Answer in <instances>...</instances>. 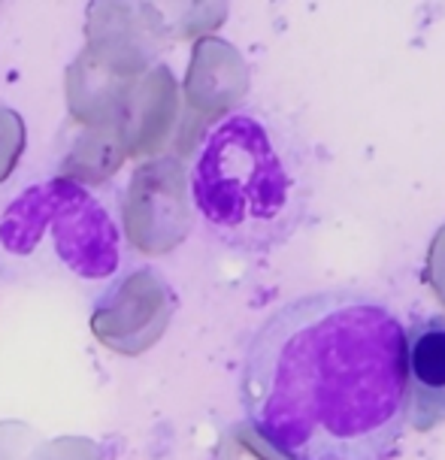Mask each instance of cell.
Segmentation results:
<instances>
[{
	"instance_id": "1",
	"label": "cell",
	"mask_w": 445,
	"mask_h": 460,
	"mask_svg": "<svg viewBox=\"0 0 445 460\" xmlns=\"http://www.w3.org/2000/svg\"><path fill=\"white\" fill-rule=\"evenodd\" d=\"M240 397L282 460H385L406 427V327L360 291H318L254 331Z\"/></svg>"
},
{
	"instance_id": "2",
	"label": "cell",
	"mask_w": 445,
	"mask_h": 460,
	"mask_svg": "<svg viewBox=\"0 0 445 460\" xmlns=\"http://www.w3.org/2000/svg\"><path fill=\"white\" fill-rule=\"evenodd\" d=\"M188 194L212 240L234 252L267 254L307 221V155L267 112L236 110L203 130Z\"/></svg>"
},
{
	"instance_id": "3",
	"label": "cell",
	"mask_w": 445,
	"mask_h": 460,
	"mask_svg": "<svg viewBox=\"0 0 445 460\" xmlns=\"http://www.w3.org/2000/svg\"><path fill=\"white\" fill-rule=\"evenodd\" d=\"M0 249L13 258H52L85 282H103L121 264V234L92 188L52 176L22 188L0 212Z\"/></svg>"
},
{
	"instance_id": "4",
	"label": "cell",
	"mask_w": 445,
	"mask_h": 460,
	"mask_svg": "<svg viewBox=\"0 0 445 460\" xmlns=\"http://www.w3.org/2000/svg\"><path fill=\"white\" fill-rule=\"evenodd\" d=\"M194 227L188 170L176 155L143 161L121 194V230L130 249L161 258L179 249Z\"/></svg>"
},
{
	"instance_id": "5",
	"label": "cell",
	"mask_w": 445,
	"mask_h": 460,
	"mask_svg": "<svg viewBox=\"0 0 445 460\" xmlns=\"http://www.w3.org/2000/svg\"><path fill=\"white\" fill-rule=\"evenodd\" d=\"M176 294L155 267H137L106 288L92 312L94 340L121 358H139L167 333Z\"/></svg>"
},
{
	"instance_id": "6",
	"label": "cell",
	"mask_w": 445,
	"mask_h": 460,
	"mask_svg": "<svg viewBox=\"0 0 445 460\" xmlns=\"http://www.w3.org/2000/svg\"><path fill=\"white\" fill-rule=\"evenodd\" d=\"M173 43L170 15L158 4H88L85 52L119 79H139Z\"/></svg>"
},
{
	"instance_id": "7",
	"label": "cell",
	"mask_w": 445,
	"mask_h": 460,
	"mask_svg": "<svg viewBox=\"0 0 445 460\" xmlns=\"http://www.w3.org/2000/svg\"><path fill=\"white\" fill-rule=\"evenodd\" d=\"M252 85L249 64L240 55V49L216 34L194 40L191 61H188L185 82L179 88L185 101V115H182V143L176 149V158L185 155V137L194 139V130H203L206 125H216L225 115L240 110ZM188 139V143H191Z\"/></svg>"
},
{
	"instance_id": "8",
	"label": "cell",
	"mask_w": 445,
	"mask_h": 460,
	"mask_svg": "<svg viewBox=\"0 0 445 460\" xmlns=\"http://www.w3.org/2000/svg\"><path fill=\"white\" fill-rule=\"evenodd\" d=\"M182 125V94L179 82L167 64H155L152 70L130 82V92L121 112V139L128 161L161 158L167 146L176 143Z\"/></svg>"
},
{
	"instance_id": "9",
	"label": "cell",
	"mask_w": 445,
	"mask_h": 460,
	"mask_svg": "<svg viewBox=\"0 0 445 460\" xmlns=\"http://www.w3.org/2000/svg\"><path fill=\"white\" fill-rule=\"evenodd\" d=\"M406 421L427 433L445 421V318L406 327Z\"/></svg>"
},
{
	"instance_id": "10",
	"label": "cell",
	"mask_w": 445,
	"mask_h": 460,
	"mask_svg": "<svg viewBox=\"0 0 445 460\" xmlns=\"http://www.w3.org/2000/svg\"><path fill=\"white\" fill-rule=\"evenodd\" d=\"M134 79H119L103 70L92 55L82 49L64 73V94H67V112L79 130L110 128L121 137V112ZM125 143V139H121Z\"/></svg>"
},
{
	"instance_id": "11",
	"label": "cell",
	"mask_w": 445,
	"mask_h": 460,
	"mask_svg": "<svg viewBox=\"0 0 445 460\" xmlns=\"http://www.w3.org/2000/svg\"><path fill=\"white\" fill-rule=\"evenodd\" d=\"M125 161H128L125 143H121V137L115 134V130L110 128L79 130V134L70 139V149L64 152L55 176L92 188V185L110 182Z\"/></svg>"
},
{
	"instance_id": "12",
	"label": "cell",
	"mask_w": 445,
	"mask_h": 460,
	"mask_svg": "<svg viewBox=\"0 0 445 460\" xmlns=\"http://www.w3.org/2000/svg\"><path fill=\"white\" fill-rule=\"evenodd\" d=\"M0 460H103V448L85 437L46 439L24 421H0Z\"/></svg>"
},
{
	"instance_id": "13",
	"label": "cell",
	"mask_w": 445,
	"mask_h": 460,
	"mask_svg": "<svg viewBox=\"0 0 445 460\" xmlns=\"http://www.w3.org/2000/svg\"><path fill=\"white\" fill-rule=\"evenodd\" d=\"M24 146H28V128L13 106H0V185L19 167Z\"/></svg>"
},
{
	"instance_id": "14",
	"label": "cell",
	"mask_w": 445,
	"mask_h": 460,
	"mask_svg": "<svg viewBox=\"0 0 445 460\" xmlns=\"http://www.w3.org/2000/svg\"><path fill=\"white\" fill-rule=\"evenodd\" d=\"M424 279L436 294V300L445 306V225L436 230L431 245H427V261H424Z\"/></svg>"
}]
</instances>
